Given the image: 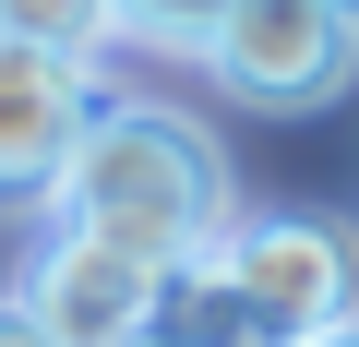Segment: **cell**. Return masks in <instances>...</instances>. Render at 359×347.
<instances>
[{
    "instance_id": "cell-9",
    "label": "cell",
    "mask_w": 359,
    "mask_h": 347,
    "mask_svg": "<svg viewBox=\"0 0 359 347\" xmlns=\"http://www.w3.org/2000/svg\"><path fill=\"white\" fill-rule=\"evenodd\" d=\"M299 347H359V323H335V335H299Z\"/></svg>"
},
{
    "instance_id": "cell-10",
    "label": "cell",
    "mask_w": 359,
    "mask_h": 347,
    "mask_svg": "<svg viewBox=\"0 0 359 347\" xmlns=\"http://www.w3.org/2000/svg\"><path fill=\"white\" fill-rule=\"evenodd\" d=\"M144 347H192V335H168V323H156V335H144Z\"/></svg>"
},
{
    "instance_id": "cell-8",
    "label": "cell",
    "mask_w": 359,
    "mask_h": 347,
    "mask_svg": "<svg viewBox=\"0 0 359 347\" xmlns=\"http://www.w3.org/2000/svg\"><path fill=\"white\" fill-rule=\"evenodd\" d=\"M0 347H60V335H48V323H36L25 299H0Z\"/></svg>"
},
{
    "instance_id": "cell-2",
    "label": "cell",
    "mask_w": 359,
    "mask_h": 347,
    "mask_svg": "<svg viewBox=\"0 0 359 347\" xmlns=\"http://www.w3.org/2000/svg\"><path fill=\"white\" fill-rule=\"evenodd\" d=\"M240 311H252V347H299V335H335L359 323V240L347 228H311V216H252L216 240Z\"/></svg>"
},
{
    "instance_id": "cell-7",
    "label": "cell",
    "mask_w": 359,
    "mask_h": 347,
    "mask_svg": "<svg viewBox=\"0 0 359 347\" xmlns=\"http://www.w3.org/2000/svg\"><path fill=\"white\" fill-rule=\"evenodd\" d=\"M228 13H240V0H120V36H144V48H216L228 36Z\"/></svg>"
},
{
    "instance_id": "cell-5",
    "label": "cell",
    "mask_w": 359,
    "mask_h": 347,
    "mask_svg": "<svg viewBox=\"0 0 359 347\" xmlns=\"http://www.w3.org/2000/svg\"><path fill=\"white\" fill-rule=\"evenodd\" d=\"M84 132H96V60L0 36V204L60 192V168H72Z\"/></svg>"
},
{
    "instance_id": "cell-6",
    "label": "cell",
    "mask_w": 359,
    "mask_h": 347,
    "mask_svg": "<svg viewBox=\"0 0 359 347\" xmlns=\"http://www.w3.org/2000/svg\"><path fill=\"white\" fill-rule=\"evenodd\" d=\"M0 36H36V48L96 60V48L120 36V0H0Z\"/></svg>"
},
{
    "instance_id": "cell-4",
    "label": "cell",
    "mask_w": 359,
    "mask_h": 347,
    "mask_svg": "<svg viewBox=\"0 0 359 347\" xmlns=\"http://www.w3.org/2000/svg\"><path fill=\"white\" fill-rule=\"evenodd\" d=\"M204 60H216V84L240 108H323L359 72V25L323 13V0H240Z\"/></svg>"
},
{
    "instance_id": "cell-11",
    "label": "cell",
    "mask_w": 359,
    "mask_h": 347,
    "mask_svg": "<svg viewBox=\"0 0 359 347\" xmlns=\"http://www.w3.org/2000/svg\"><path fill=\"white\" fill-rule=\"evenodd\" d=\"M323 13H347V25H359V0H323Z\"/></svg>"
},
{
    "instance_id": "cell-1",
    "label": "cell",
    "mask_w": 359,
    "mask_h": 347,
    "mask_svg": "<svg viewBox=\"0 0 359 347\" xmlns=\"http://www.w3.org/2000/svg\"><path fill=\"white\" fill-rule=\"evenodd\" d=\"M60 216L180 275L192 252L228 240V168L180 108H96V132L60 168Z\"/></svg>"
},
{
    "instance_id": "cell-3",
    "label": "cell",
    "mask_w": 359,
    "mask_h": 347,
    "mask_svg": "<svg viewBox=\"0 0 359 347\" xmlns=\"http://www.w3.org/2000/svg\"><path fill=\"white\" fill-rule=\"evenodd\" d=\"M25 311L60 347H144L156 311H168V264H144V252H120V240H96V228L60 216L36 240V264H25Z\"/></svg>"
}]
</instances>
